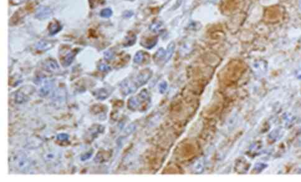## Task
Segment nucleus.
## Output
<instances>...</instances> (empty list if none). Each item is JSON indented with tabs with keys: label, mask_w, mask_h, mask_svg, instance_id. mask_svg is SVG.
Masks as SVG:
<instances>
[{
	"label": "nucleus",
	"mask_w": 301,
	"mask_h": 182,
	"mask_svg": "<svg viewBox=\"0 0 301 182\" xmlns=\"http://www.w3.org/2000/svg\"><path fill=\"white\" fill-rule=\"evenodd\" d=\"M105 57L107 59H111L113 58V53L111 51H107L105 54Z\"/></svg>",
	"instance_id": "9b49d317"
},
{
	"label": "nucleus",
	"mask_w": 301,
	"mask_h": 182,
	"mask_svg": "<svg viewBox=\"0 0 301 182\" xmlns=\"http://www.w3.org/2000/svg\"><path fill=\"white\" fill-rule=\"evenodd\" d=\"M299 8H300V9L301 10V0H299Z\"/></svg>",
	"instance_id": "4468645a"
},
{
	"label": "nucleus",
	"mask_w": 301,
	"mask_h": 182,
	"mask_svg": "<svg viewBox=\"0 0 301 182\" xmlns=\"http://www.w3.org/2000/svg\"><path fill=\"white\" fill-rule=\"evenodd\" d=\"M49 45H52L51 44V42H48V41H41V42H39V43L38 44V48L40 49H45V48L44 47H46V48H48V46Z\"/></svg>",
	"instance_id": "1a4fd4ad"
},
{
	"label": "nucleus",
	"mask_w": 301,
	"mask_h": 182,
	"mask_svg": "<svg viewBox=\"0 0 301 182\" xmlns=\"http://www.w3.org/2000/svg\"><path fill=\"white\" fill-rule=\"evenodd\" d=\"M174 47H175V46H174V42H171L170 44H169V46L167 48V54H166V59L167 60H168L171 57V56L174 52Z\"/></svg>",
	"instance_id": "0eeeda50"
},
{
	"label": "nucleus",
	"mask_w": 301,
	"mask_h": 182,
	"mask_svg": "<svg viewBox=\"0 0 301 182\" xmlns=\"http://www.w3.org/2000/svg\"><path fill=\"white\" fill-rule=\"evenodd\" d=\"M136 38L135 35H128L124 39V46H131V45L134 44L135 41H136Z\"/></svg>",
	"instance_id": "20e7f679"
},
{
	"label": "nucleus",
	"mask_w": 301,
	"mask_h": 182,
	"mask_svg": "<svg viewBox=\"0 0 301 182\" xmlns=\"http://www.w3.org/2000/svg\"><path fill=\"white\" fill-rule=\"evenodd\" d=\"M133 15V13L132 12V11H126L124 13V16L126 17V18L127 17H128V18L131 17V16H132Z\"/></svg>",
	"instance_id": "f8f14e48"
},
{
	"label": "nucleus",
	"mask_w": 301,
	"mask_h": 182,
	"mask_svg": "<svg viewBox=\"0 0 301 182\" xmlns=\"http://www.w3.org/2000/svg\"><path fill=\"white\" fill-rule=\"evenodd\" d=\"M10 1L12 2L13 4H15V5H18V4H19L21 3H22V2H24L25 0H10Z\"/></svg>",
	"instance_id": "ddd939ff"
},
{
	"label": "nucleus",
	"mask_w": 301,
	"mask_h": 182,
	"mask_svg": "<svg viewBox=\"0 0 301 182\" xmlns=\"http://www.w3.org/2000/svg\"><path fill=\"white\" fill-rule=\"evenodd\" d=\"M143 59V54L142 51H139L136 53V54L134 56V61L136 63H140L142 62Z\"/></svg>",
	"instance_id": "6e6552de"
},
{
	"label": "nucleus",
	"mask_w": 301,
	"mask_h": 182,
	"mask_svg": "<svg viewBox=\"0 0 301 182\" xmlns=\"http://www.w3.org/2000/svg\"><path fill=\"white\" fill-rule=\"evenodd\" d=\"M51 14V10L49 8L45 6H41L39 8L36 13V18L39 19H44L50 16Z\"/></svg>",
	"instance_id": "f257e3e1"
},
{
	"label": "nucleus",
	"mask_w": 301,
	"mask_h": 182,
	"mask_svg": "<svg viewBox=\"0 0 301 182\" xmlns=\"http://www.w3.org/2000/svg\"><path fill=\"white\" fill-rule=\"evenodd\" d=\"M162 26H163V23H162L160 21H155L150 26L149 29L151 31L157 32L160 31Z\"/></svg>",
	"instance_id": "39448f33"
},
{
	"label": "nucleus",
	"mask_w": 301,
	"mask_h": 182,
	"mask_svg": "<svg viewBox=\"0 0 301 182\" xmlns=\"http://www.w3.org/2000/svg\"><path fill=\"white\" fill-rule=\"evenodd\" d=\"M113 14V11L110 8H105L101 11L100 16L103 18H110Z\"/></svg>",
	"instance_id": "423d86ee"
},
{
	"label": "nucleus",
	"mask_w": 301,
	"mask_h": 182,
	"mask_svg": "<svg viewBox=\"0 0 301 182\" xmlns=\"http://www.w3.org/2000/svg\"><path fill=\"white\" fill-rule=\"evenodd\" d=\"M62 28V25L59 21L54 20L52 21L48 26V30L51 35H54L58 32H59Z\"/></svg>",
	"instance_id": "f03ea898"
},
{
	"label": "nucleus",
	"mask_w": 301,
	"mask_h": 182,
	"mask_svg": "<svg viewBox=\"0 0 301 182\" xmlns=\"http://www.w3.org/2000/svg\"><path fill=\"white\" fill-rule=\"evenodd\" d=\"M165 56H166V52L164 50V49H163V48H160L158 50V51L156 52V56L158 59L163 58V57H164Z\"/></svg>",
	"instance_id": "9d476101"
},
{
	"label": "nucleus",
	"mask_w": 301,
	"mask_h": 182,
	"mask_svg": "<svg viewBox=\"0 0 301 182\" xmlns=\"http://www.w3.org/2000/svg\"><path fill=\"white\" fill-rule=\"evenodd\" d=\"M77 54V51H71L69 53H68L66 56L64 57V58L62 61V64L64 66H68L70 65L72 62L73 61L74 58L75 57V54Z\"/></svg>",
	"instance_id": "7ed1b4c3"
}]
</instances>
